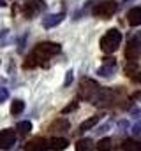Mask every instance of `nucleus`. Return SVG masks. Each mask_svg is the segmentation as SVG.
Returning a JSON list of instances; mask_svg holds the SVG:
<instances>
[{
    "instance_id": "obj_2",
    "label": "nucleus",
    "mask_w": 141,
    "mask_h": 151,
    "mask_svg": "<svg viewBox=\"0 0 141 151\" xmlns=\"http://www.w3.org/2000/svg\"><path fill=\"white\" fill-rule=\"evenodd\" d=\"M120 42H122V32L118 28H109L101 37L99 46H101V51L104 55H113L120 47Z\"/></svg>"
},
{
    "instance_id": "obj_13",
    "label": "nucleus",
    "mask_w": 141,
    "mask_h": 151,
    "mask_svg": "<svg viewBox=\"0 0 141 151\" xmlns=\"http://www.w3.org/2000/svg\"><path fill=\"white\" fill-rule=\"evenodd\" d=\"M120 150H124V151H141V142L136 141V139H127V141L122 142Z\"/></svg>"
},
{
    "instance_id": "obj_25",
    "label": "nucleus",
    "mask_w": 141,
    "mask_h": 151,
    "mask_svg": "<svg viewBox=\"0 0 141 151\" xmlns=\"http://www.w3.org/2000/svg\"><path fill=\"white\" fill-rule=\"evenodd\" d=\"M127 2H132V0H124V4H127Z\"/></svg>"
},
{
    "instance_id": "obj_18",
    "label": "nucleus",
    "mask_w": 141,
    "mask_h": 151,
    "mask_svg": "<svg viewBox=\"0 0 141 151\" xmlns=\"http://www.w3.org/2000/svg\"><path fill=\"white\" fill-rule=\"evenodd\" d=\"M97 150H111V139L109 137H106V139H101L99 141V144H97Z\"/></svg>"
},
{
    "instance_id": "obj_12",
    "label": "nucleus",
    "mask_w": 141,
    "mask_h": 151,
    "mask_svg": "<svg viewBox=\"0 0 141 151\" xmlns=\"http://www.w3.org/2000/svg\"><path fill=\"white\" fill-rule=\"evenodd\" d=\"M99 119H101V116H92V118H88V119H85L81 125H79V134H83V132H86V130H90V128H94L97 123H99Z\"/></svg>"
},
{
    "instance_id": "obj_5",
    "label": "nucleus",
    "mask_w": 141,
    "mask_h": 151,
    "mask_svg": "<svg viewBox=\"0 0 141 151\" xmlns=\"http://www.w3.org/2000/svg\"><path fill=\"white\" fill-rule=\"evenodd\" d=\"M46 9V4L42 0H25V4L21 5V12L27 19H32L34 16L41 14Z\"/></svg>"
},
{
    "instance_id": "obj_1",
    "label": "nucleus",
    "mask_w": 141,
    "mask_h": 151,
    "mask_svg": "<svg viewBox=\"0 0 141 151\" xmlns=\"http://www.w3.org/2000/svg\"><path fill=\"white\" fill-rule=\"evenodd\" d=\"M60 51H62V46L57 44V42H39L34 49H32V53L27 56L23 67L25 69H30V67L34 69L37 65H44V62L48 58L57 56Z\"/></svg>"
},
{
    "instance_id": "obj_8",
    "label": "nucleus",
    "mask_w": 141,
    "mask_h": 151,
    "mask_svg": "<svg viewBox=\"0 0 141 151\" xmlns=\"http://www.w3.org/2000/svg\"><path fill=\"white\" fill-rule=\"evenodd\" d=\"M64 18H65V14H64V12H57V14H46V16L42 18V27H44L46 30H49V28H55L57 25H60V23L64 21Z\"/></svg>"
},
{
    "instance_id": "obj_11",
    "label": "nucleus",
    "mask_w": 141,
    "mask_h": 151,
    "mask_svg": "<svg viewBox=\"0 0 141 151\" xmlns=\"http://www.w3.org/2000/svg\"><path fill=\"white\" fill-rule=\"evenodd\" d=\"M69 146V141L64 137H53L48 141V148L49 150H65Z\"/></svg>"
},
{
    "instance_id": "obj_14",
    "label": "nucleus",
    "mask_w": 141,
    "mask_h": 151,
    "mask_svg": "<svg viewBox=\"0 0 141 151\" xmlns=\"http://www.w3.org/2000/svg\"><path fill=\"white\" fill-rule=\"evenodd\" d=\"M46 148H48V141L44 139H34L25 146V150H46Z\"/></svg>"
},
{
    "instance_id": "obj_10",
    "label": "nucleus",
    "mask_w": 141,
    "mask_h": 151,
    "mask_svg": "<svg viewBox=\"0 0 141 151\" xmlns=\"http://www.w3.org/2000/svg\"><path fill=\"white\" fill-rule=\"evenodd\" d=\"M69 128H70V125L65 118H57V119L49 125V132H67Z\"/></svg>"
},
{
    "instance_id": "obj_9",
    "label": "nucleus",
    "mask_w": 141,
    "mask_h": 151,
    "mask_svg": "<svg viewBox=\"0 0 141 151\" xmlns=\"http://www.w3.org/2000/svg\"><path fill=\"white\" fill-rule=\"evenodd\" d=\"M127 23L131 27H141V7H131L127 11Z\"/></svg>"
},
{
    "instance_id": "obj_24",
    "label": "nucleus",
    "mask_w": 141,
    "mask_h": 151,
    "mask_svg": "<svg viewBox=\"0 0 141 151\" xmlns=\"http://www.w3.org/2000/svg\"><path fill=\"white\" fill-rule=\"evenodd\" d=\"M5 5H7V4H5L4 0H0V7H5Z\"/></svg>"
},
{
    "instance_id": "obj_6",
    "label": "nucleus",
    "mask_w": 141,
    "mask_h": 151,
    "mask_svg": "<svg viewBox=\"0 0 141 151\" xmlns=\"http://www.w3.org/2000/svg\"><path fill=\"white\" fill-rule=\"evenodd\" d=\"M16 144V130L5 128L0 132V148L2 150H11Z\"/></svg>"
},
{
    "instance_id": "obj_23",
    "label": "nucleus",
    "mask_w": 141,
    "mask_h": 151,
    "mask_svg": "<svg viewBox=\"0 0 141 151\" xmlns=\"http://www.w3.org/2000/svg\"><path fill=\"white\" fill-rule=\"evenodd\" d=\"M129 77H132V81H136V83H141V72H132Z\"/></svg>"
},
{
    "instance_id": "obj_16",
    "label": "nucleus",
    "mask_w": 141,
    "mask_h": 151,
    "mask_svg": "<svg viewBox=\"0 0 141 151\" xmlns=\"http://www.w3.org/2000/svg\"><path fill=\"white\" fill-rule=\"evenodd\" d=\"M92 139H79L76 142V150L78 151H86V150H92Z\"/></svg>"
},
{
    "instance_id": "obj_7",
    "label": "nucleus",
    "mask_w": 141,
    "mask_h": 151,
    "mask_svg": "<svg viewBox=\"0 0 141 151\" xmlns=\"http://www.w3.org/2000/svg\"><path fill=\"white\" fill-rule=\"evenodd\" d=\"M115 72H116V60L115 58H104L102 67L97 69V74L101 77H111Z\"/></svg>"
},
{
    "instance_id": "obj_3",
    "label": "nucleus",
    "mask_w": 141,
    "mask_h": 151,
    "mask_svg": "<svg viewBox=\"0 0 141 151\" xmlns=\"http://www.w3.org/2000/svg\"><path fill=\"white\" fill-rule=\"evenodd\" d=\"M101 91V86L94 81V79H88V77H83L79 81V88H78V99H83L90 104H94V100L97 99Z\"/></svg>"
},
{
    "instance_id": "obj_19",
    "label": "nucleus",
    "mask_w": 141,
    "mask_h": 151,
    "mask_svg": "<svg viewBox=\"0 0 141 151\" xmlns=\"http://www.w3.org/2000/svg\"><path fill=\"white\" fill-rule=\"evenodd\" d=\"M78 106H79V102H78V99H76V100H72V102H70L69 106H65V107L62 109V114H69L70 111H76V109H78Z\"/></svg>"
},
{
    "instance_id": "obj_17",
    "label": "nucleus",
    "mask_w": 141,
    "mask_h": 151,
    "mask_svg": "<svg viewBox=\"0 0 141 151\" xmlns=\"http://www.w3.org/2000/svg\"><path fill=\"white\" fill-rule=\"evenodd\" d=\"M30 132H32V123H30V121H20V123H18V134L27 135V134H30Z\"/></svg>"
},
{
    "instance_id": "obj_22",
    "label": "nucleus",
    "mask_w": 141,
    "mask_h": 151,
    "mask_svg": "<svg viewBox=\"0 0 141 151\" xmlns=\"http://www.w3.org/2000/svg\"><path fill=\"white\" fill-rule=\"evenodd\" d=\"M132 134H134V135H140L141 134V121H138V123L132 127Z\"/></svg>"
},
{
    "instance_id": "obj_20",
    "label": "nucleus",
    "mask_w": 141,
    "mask_h": 151,
    "mask_svg": "<svg viewBox=\"0 0 141 151\" xmlns=\"http://www.w3.org/2000/svg\"><path fill=\"white\" fill-rule=\"evenodd\" d=\"M9 99V90L7 88H0V104H4Z\"/></svg>"
},
{
    "instance_id": "obj_4",
    "label": "nucleus",
    "mask_w": 141,
    "mask_h": 151,
    "mask_svg": "<svg viewBox=\"0 0 141 151\" xmlns=\"http://www.w3.org/2000/svg\"><path fill=\"white\" fill-rule=\"evenodd\" d=\"M116 11H118V4L115 0H104V2H99L92 9V14L95 18H101V19H109Z\"/></svg>"
},
{
    "instance_id": "obj_15",
    "label": "nucleus",
    "mask_w": 141,
    "mask_h": 151,
    "mask_svg": "<svg viewBox=\"0 0 141 151\" xmlns=\"http://www.w3.org/2000/svg\"><path fill=\"white\" fill-rule=\"evenodd\" d=\"M23 109H25V102L23 100H20V99L12 100V104H11V114L12 116H18L20 113H23Z\"/></svg>"
},
{
    "instance_id": "obj_21",
    "label": "nucleus",
    "mask_w": 141,
    "mask_h": 151,
    "mask_svg": "<svg viewBox=\"0 0 141 151\" xmlns=\"http://www.w3.org/2000/svg\"><path fill=\"white\" fill-rule=\"evenodd\" d=\"M72 76H74V72H72V70H69V72H67V76H65V81H64V86H65V88L72 84Z\"/></svg>"
}]
</instances>
